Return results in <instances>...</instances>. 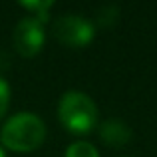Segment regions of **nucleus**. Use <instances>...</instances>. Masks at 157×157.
I'll list each match as a JSON object with an SVG mask.
<instances>
[{"mask_svg":"<svg viewBox=\"0 0 157 157\" xmlns=\"http://www.w3.org/2000/svg\"><path fill=\"white\" fill-rule=\"evenodd\" d=\"M0 157H6V153H4V149L0 147Z\"/></svg>","mask_w":157,"mask_h":157,"instance_id":"nucleus-10","label":"nucleus"},{"mask_svg":"<svg viewBox=\"0 0 157 157\" xmlns=\"http://www.w3.org/2000/svg\"><path fill=\"white\" fill-rule=\"evenodd\" d=\"M64 157H100V151L96 149V145L90 141H74L66 147Z\"/></svg>","mask_w":157,"mask_h":157,"instance_id":"nucleus-7","label":"nucleus"},{"mask_svg":"<svg viewBox=\"0 0 157 157\" xmlns=\"http://www.w3.org/2000/svg\"><path fill=\"white\" fill-rule=\"evenodd\" d=\"M58 119L72 133H88L98 123V105L82 90H68L58 101Z\"/></svg>","mask_w":157,"mask_h":157,"instance_id":"nucleus-2","label":"nucleus"},{"mask_svg":"<svg viewBox=\"0 0 157 157\" xmlns=\"http://www.w3.org/2000/svg\"><path fill=\"white\" fill-rule=\"evenodd\" d=\"M46 139V123L32 111H18L0 127V143L12 151H34Z\"/></svg>","mask_w":157,"mask_h":157,"instance_id":"nucleus-1","label":"nucleus"},{"mask_svg":"<svg viewBox=\"0 0 157 157\" xmlns=\"http://www.w3.org/2000/svg\"><path fill=\"white\" fill-rule=\"evenodd\" d=\"M46 40V32H44V24L36 20L34 16H26L16 24L14 32H12V42L20 56L30 58L38 54L44 46Z\"/></svg>","mask_w":157,"mask_h":157,"instance_id":"nucleus-4","label":"nucleus"},{"mask_svg":"<svg viewBox=\"0 0 157 157\" xmlns=\"http://www.w3.org/2000/svg\"><path fill=\"white\" fill-rule=\"evenodd\" d=\"M52 34L58 42L70 48H82L88 46L96 36V24L84 14L66 12L60 14L52 22Z\"/></svg>","mask_w":157,"mask_h":157,"instance_id":"nucleus-3","label":"nucleus"},{"mask_svg":"<svg viewBox=\"0 0 157 157\" xmlns=\"http://www.w3.org/2000/svg\"><path fill=\"white\" fill-rule=\"evenodd\" d=\"M96 20L101 24V26H111V24L117 20V8L115 6H101L100 10H98V16H96Z\"/></svg>","mask_w":157,"mask_h":157,"instance_id":"nucleus-8","label":"nucleus"},{"mask_svg":"<svg viewBox=\"0 0 157 157\" xmlns=\"http://www.w3.org/2000/svg\"><path fill=\"white\" fill-rule=\"evenodd\" d=\"M8 105H10V86H8V82L0 76V119L6 115Z\"/></svg>","mask_w":157,"mask_h":157,"instance_id":"nucleus-9","label":"nucleus"},{"mask_svg":"<svg viewBox=\"0 0 157 157\" xmlns=\"http://www.w3.org/2000/svg\"><path fill=\"white\" fill-rule=\"evenodd\" d=\"M20 4H22L28 12H32V16H34L36 20H40L42 24L48 20V12H50V8L54 6L52 0H22Z\"/></svg>","mask_w":157,"mask_h":157,"instance_id":"nucleus-6","label":"nucleus"},{"mask_svg":"<svg viewBox=\"0 0 157 157\" xmlns=\"http://www.w3.org/2000/svg\"><path fill=\"white\" fill-rule=\"evenodd\" d=\"M100 139L105 145L111 147H121L131 141V127L123 119L109 117L100 123Z\"/></svg>","mask_w":157,"mask_h":157,"instance_id":"nucleus-5","label":"nucleus"}]
</instances>
